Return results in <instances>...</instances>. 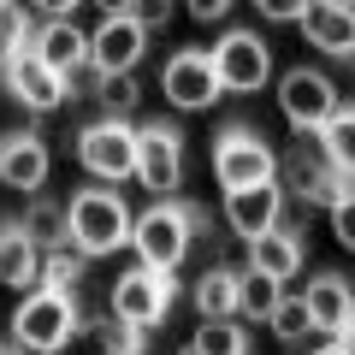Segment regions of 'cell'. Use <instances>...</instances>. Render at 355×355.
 I'll list each match as a JSON object with an SVG mask.
<instances>
[{
    "instance_id": "1",
    "label": "cell",
    "mask_w": 355,
    "mask_h": 355,
    "mask_svg": "<svg viewBox=\"0 0 355 355\" xmlns=\"http://www.w3.org/2000/svg\"><path fill=\"white\" fill-rule=\"evenodd\" d=\"M202 207L190 202H154L137 214V225H130V249H137L142 266H160V272H178L184 266V254L196 249V237H202Z\"/></svg>"
},
{
    "instance_id": "2",
    "label": "cell",
    "mask_w": 355,
    "mask_h": 355,
    "mask_svg": "<svg viewBox=\"0 0 355 355\" xmlns=\"http://www.w3.org/2000/svg\"><path fill=\"white\" fill-rule=\"evenodd\" d=\"M77 331H83L77 291H48V284H36V291L18 296V308H12V338L24 343L30 355H60V349H71Z\"/></svg>"
},
{
    "instance_id": "3",
    "label": "cell",
    "mask_w": 355,
    "mask_h": 355,
    "mask_svg": "<svg viewBox=\"0 0 355 355\" xmlns=\"http://www.w3.org/2000/svg\"><path fill=\"white\" fill-rule=\"evenodd\" d=\"M65 219H71V243H77V249H89L95 261L113 254V249H125L130 225H137L119 190H77L71 207H65Z\"/></svg>"
},
{
    "instance_id": "4",
    "label": "cell",
    "mask_w": 355,
    "mask_h": 355,
    "mask_svg": "<svg viewBox=\"0 0 355 355\" xmlns=\"http://www.w3.org/2000/svg\"><path fill=\"white\" fill-rule=\"evenodd\" d=\"M214 178L219 190H249V184H272L279 178V154L254 125H225L214 137Z\"/></svg>"
},
{
    "instance_id": "5",
    "label": "cell",
    "mask_w": 355,
    "mask_h": 355,
    "mask_svg": "<svg viewBox=\"0 0 355 355\" xmlns=\"http://www.w3.org/2000/svg\"><path fill=\"white\" fill-rule=\"evenodd\" d=\"M77 160H83V172L95 184H125V178H137V125L101 113L77 137Z\"/></svg>"
},
{
    "instance_id": "6",
    "label": "cell",
    "mask_w": 355,
    "mask_h": 355,
    "mask_svg": "<svg viewBox=\"0 0 355 355\" xmlns=\"http://www.w3.org/2000/svg\"><path fill=\"white\" fill-rule=\"evenodd\" d=\"M338 107H343L338 83H331L326 71H314V65H291V71L279 77V113H284V125H291L296 137H320Z\"/></svg>"
},
{
    "instance_id": "7",
    "label": "cell",
    "mask_w": 355,
    "mask_h": 355,
    "mask_svg": "<svg viewBox=\"0 0 355 355\" xmlns=\"http://www.w3.org/2000/svg\"><path fill=\"white\" fill-rule=\"evenodd\" d=\"M172 296H178V279L172 272H160V266H130V272H119L113 291H107V308H113L119 320H130V326H160L166 314H172Z\"/></svg>"
},
{
    "instance_id": "8",
    "label": "cell",
    "mask_w": 355,
    "mask_h": 355,
    "mask_svg": "<svg viewBox=\"0 0 355 355\" xmlns=\"http://www.w3.org/2000/svg\"><path fill=\"white\" fill-rule=\"evenodd\" d=\"M0 83H6V95H12L18 107H30V113H53V107L65 101V89H71V83H65V77L36 53V42L0 53Z\"/></svg>"
},
{
    "instance_id": "9",
    "label": "cell",
    "mask_w": 355,
    "mask_h": 355,
    "mask_svg": "<svg viewBox=\"0 0 355 355\" xmlns=\"http://www.w3.org/2000/svg\"><path fill=\"white\" fill-rule=\"evenodd\" d=\"M160 89H166V101H172L178 113H202V107H214L219 95H225L219 65H214L207 48H178L172 60L160 65Z\"/></svg>"
},
{
    "instance_id": "10",
    "label": "cell",
    "mask_w": 355,
    "mask_h": 355,
    "mask_svg": "<svg viewBox=\"0 0 355 355\" xmlns=\"http://www.w3.org/2000/svg\"><path fill=\"white\" fill-rule=\"evenodd\" d=\"M214 65H219L225 95H254V89H266V77H272V42H266L261 30H225L219 48H214Z\"/></svg>"
},
{
    "instance_id": "11",
    "label": "cell",
    "mask_w": 355,
    "mask_h": 355,
    "mask_svg": "<svg viewBox=\"0 0 355 355\" xmlns=\"http://www.w3.org/2000/svg\"><path fill=\"white\" fill-rule=\"evenodd\" d=\"M137 184L154 196L184 184V130L178 125H166V119L137 125Z\"/></svg>"
},
{
    "instance_id": "12",
    "label": "cell",
    "mask_w": 355,
    "mask_h": 355,
    "mask_svg": "<svg viewBox=\"0 0 355 355\" xmlns=\"http://www.w3.org/2000/svg\"><path fill=\"white\" fill-rule=\"evenodd\" d=\"M279 172H284V190H296L308 207H338L355 190V178H343L326 154H308V137H302V148H291L279 160Z\"/></svg>"
},
{
    "instance_id": "13",
    "label": "cell",
    "mask_w": 355,
    "mask_h": 355,
    "mask_svg": "<svg viewBox=\"0 0 355 355\" xmlns=\"http://www.w3.org/2000/svg\"><path fill=\"white\" fill-rule=\"evenodd\" d=\"M142 48H148V30H142L130 12L101 18V24L89 30V65H95L101 77H113V71H137Z\"/></svg>"
},
{
    "instance_id": "14",
    "label": "cell",
    "mask_w": 355,
    "mask_h": 355,
    "mask_svg": "<svg viewBox=\"0 0 355 355\" xmlns=\"http://www.w3.org/2000/svg\"><path fill=\"white\" fill-rule=\"evenodd\" d=\"M53 172V154L36 130H0V184L6 190H30L36 196Z\"/></svg>"
},
{
    "instance_id": "15",
    "label": "cell",
    "mask_w": 355,
    "mask_h": 355,
    "mask_svg": "<svg viewBox=\"0 0 355 355\" xmlns=\"http://www.w3.org/2000/svg\"><path fill=\"white\" fill-rule=\"evenodd\" d=\"M225 225L237 231L243 243L261 237V231L284 225V184H249V190H225Z\"/></svg>"
},
{
    "instance_id": "16",
    "label": "cell",
    "mask_w": 355,
    "mask_h": 355,
    "mask_svg": "<svg viewBox=\"0 0 355 355\" xmlns=\"http://www.w3.org/2000/svg\"><path fill=\"white\" fill-rule=\"evenodd\" d=\"M42 243L30 237L24 231V219H6V225H0V284H6V291H36L42 284Z\"/></svg>"
},
{
    "instance_id": "17",
    "label": "cell",
    "mask_w": 355,
    "mask_h": 355,
    "mask_svg": "<svg viewBox=\"0 0 355 355\" xmlns=\"http://www.w3.org/2000/svg\"><path fill=\"white\" fill-rule=\"evenodd\" d=\"M302 36H308V48L331 53V60H355V6H326V0H314L302 12Z\"/></svg>"
},
{
    "instance_id": "18",
    "label": "cell",
    "mask_w": 355,
    "mask_h": 355,
    "mask_svg": "<svg viewBox=\"0 0 355 355\" xmlns=\"http://www.w3.org/2000/svg\"><path fill=\"white\" fill-rule=\"evenodd\" d=\"M249 266L266 272V279H279V284H291L296 272H302V231L272 225V231H261V237H249Z\"/></svg>"
},
{
    "instance_id": "19",
    "label": "cell",
    "mask_w": 355,
    "mask_h": 355,
    "mask_svg": "<svg viewBox=\"0 0 355 355\" xmlns=\"http://www.w3.org/2000/svg\"><path fill=\"white\" fill-rule=\"evenodd\" d=\"M36 53L65 77V83H71V77L89 65V36L71 24V18H48V24L36 30Z\"/></svg>"
},
{
    "instance_id": "20",
    "label": "cell",
    "mask_w": 355,
    "mask_h": 355,
    "mask_svg": "<svg viewBox=\"0 0 355 355\" xmlns=\"http://www.w3.org/2000/svg\"><path fill=\"white\" fill-rule=\"evenodd\" d=\"M302 302H308V314H314V326L331 338V331L349 320V308H355V284L343 279V272H314L308 291H302Z\"/></svg>"
},
{
    "instance_id": "21",
    "label": "cell",
    "mask_w": 355,
    "mask_h": 355,
    "mask_svg": "<svg viewBox=\"0 0 355 355\" xmlns=\"http://www.w3.org/2000/svg\"><path fill=\"white\" fill-rule=\"evenodd\" d=\"M190 302H196V314H202V320H225V314H237V272H231V266H207L202 279H196Z\"/></svg>"
},
{
    "instance_id": "22",
    "label": "cell",
    "mask_w": 355,
    "mask_h": 355,
    "mask_svg": "<svg viewBox=\"0 0 355 355\" xmlns=\"http://www.w3.org/2000/svg\"><path fill=\"white\" fill-rule=\"evenodd\" d=\"M284 302V284L266 279V272H254V266H243L237 272V314L249 320H272V308Z\"/></svg>"
},
{
    "instance_id": "23",
    "label": "cell",
    "mask_w": 355,
    "mask_h": 355,
    "mask_svg": "<svg viewBox=\"0 0 355 355\" xmlns=\"http://www.w3.org/2000/svg\"><path fill=\"white\" fill-rule=\"evenodd\" d=\"M320 154H326L343 178H355V107H338V113L326 119V130H320Z\"/></svg>"
},
{
    "instance_id": "24",
    "label": "cell",
    "mask_w": 355,
    "mask_h": 355,
    "mask_svg": "<svg viewBox=\"0 0 355 355\" xmlns=\"http://www.w3.org/2000/svg\"><path fill=\"white\" fill-rule=\"evenodd\" d=\"M89 261H95L89 249L60 243V249L42 254V284H48V291H77V284H83V272H89Z\"/></svg>"
},
{
    "instance_id": "25",
    "label": "cell",
    "mask_w": 355,
    "mask_h": 355,
    "mask_svg": "<svg viewBox=\"0 0 355 355\" xmlns=\"http://www.w3.org/2000/svg\"><path fill=\"white\" fill-rule=\"evenodd\" d=\"M24 231L42 243V249H60V243H71V219H65V207L48 202V196H30V207H24Z\"/></svg>"
},
{
    "instance_id": "26",
    "label": "cell",
    "mask_w": 355,
    "mask_h": 355,
    "mask_svg": "<svg viewBox=\"0 0 355 355\" xmlns=\"http://www.w3.org/2000/svg\"><path fill=\"white\" fill-rule=\"evenodd\" d=\"M190 343H196V355H249V331L237 326V314H225V320H202Z\"/></svg>"
},
{
    "instance_id": "27",
    "label": "cell",
    "mask_w": 355,
    "mask_h": 355,
    "mask_svg": "<svg viewBox=\"0 0 355 355\" xmlns=\"http://www.w3.org/2000/svg\"><path fill=\"white\" fill-rule=\"evenodd\" d=\"M266 326H272V338H279V343H291V349H296V343H308V331H320L302 296H284V302L272 308V320H266Z\"/></svg>"
},
{
    "instance_id": "28",
    "label": "cell",
    "mask_w": 355,
    "mask_h": 355,
    "mask_svg": "<svg viewBox=\"0 0 355 355\" xmlns=\"http://www.w3.org/2000/svg\"><path fill=\"white\" fill-rule=\"evenodd\" d=\"M101 113L107 119H130L137 113V101H142V83H137V71H113V77H101Z\"/></svg>"
},
{
    "instance_id": "29",
    "label": "cell",
    "mask_w": 355,
    "mask_h": 355,
    "mask_svg": "<svg viewBox=\"0 0 355 355\" xmlns=\"http://www.w3.org/2000/svg\"><path fill=\"white\" fill-rule=\"evenodd\" d=\"M95 343H101V355H142V326H130V320H119L107 308L95 320Z\"/></svg>"
},
{
    "instance_id": "30",
    "label": "cell",
    "mask_w": 355,
    "mask_h": 355,
    "mask_svg": "<svg viewBox=\"0 0 355 355\" xmlns=\"http://www.w3.org/2000/svg\"><path fill=\"white\" fill-rule=\"evenodd\" d=\"M24 42H36V30H30V12L18 6V0H6V6H0V53L24 48Z\"/></svg>"
},
{
    "instance_id": "31",
    "label": "cell",
    "mask_w": 355,
    "mask_h": 355,
    "mask_svg": "<svg viewBox=\"0 0 355 355\" xmlns=\"http://www.w3.org/2000/svg\"><path fill=\"white\" fill-rule=\"evenodd\" d=\"M308 6H314V0H254V12H261L266 24H302Z\"/></svg>"
},
{
    "instance_id": "32",
    "label": "cell",
    "mask_w": 355,
    "mask_h": 355,
    "mask_svg": "<svg viewBox=\"0 0 355 355\" xmlns=\"http://www.w3.org/2000/svg\"><path fill=\"white\" fill-rule=\"evenodd\" d=\"M331 237H338L343 249H355V190L343 196L338 207H331Z\"/></svg>"
},
{
    "instance_id": "33",
    "label": "cell",
    "mask_w": 355,
    "mask_h": 355,
    "mask_svg": "<svg viewBox=\"0 0 355 355\" xmlns=\"http://www.w3.org/2000/svg\"><path fill=\"white\" fill-rule=\"evenodd\" d=\"M130 18H137L142 30H160L166 18H172V0H130Z\"/></svg>"
},
{
    "instance_id": "34",
    "label": "cell",
    "mask_w": 355,
    "mask_h": 355,
    "mask_svg": "<svg viewBox=\"0 0 355 355\" xmlns=\"http://www.w3.org/2000/svg\"><path fill=\"white\" fill-rule=\"evenodd\" d=\"M184 12H190L196 24H214V18L231 12V0H184Z\"/></svg>"
},
{
    "instance_id": "35",
    "label": "cell",
    "mask_w": 355,
    "mask_h": 355,
    "mask_svg": "<svg viewBox=\"0 0 355 355\" xmlns=\"http://www.w3.org/2000/svg\"><path fill=\"white\" fill-rule=\"evenodd\" d=\"M30 6H36L42 18H71L77 6H89V0H30Z\"/></svg>"
},
{
    "instance_id": "36",
    "label": "cell",
    "mask_w": 355,
    "mask_h": 355,
    "mask_svg": "<svg viewBox=\"0 0 355 355\" xmlns=\"http://www.w3.org/2000/svg\"><path fill=\"white\" fill-rule=\"evenodd\" d=\"M89 6H95L101 18H119V12H130V0H89Z\"/></svg>"
},
{
    "instance_id": "37",
    "label": "cell",
    "mask_w": 355,
    "mask_h": 355,
    "mask_svg": "<svg viewBox=\"0 0 355 355\" xmlns=\"http://www.w3.org/2000/svg\"><path fill=\"white\" fill-rule=\"evenodd\" d=\"M331 338H338V343H349V349H355V308H349V320H343V326L331 331Z\"/></svg>"
},
{
    "instance_id": "38",
    "label": "cell",
    "mask_w": 355,
    "mask_h": 355,
    "mask_svg": "<svg viewBox=\"0 0 355 355\" xmlns=\"http://www.w3.org/2000/svg\"><path fill=\"white\" fill-rule=\"evenodd\" d=\"M308 355H355V349H349V343H338V338H331V343H320V349H308Z\"/></svg>"
},
{
    "instance_id": "39",
    "label": "cell",
    "mask_w": 355,
    "mask_h": 355,
    "mask_svg": "<svg viewBox=\"0 0 355 355\" xmlns=\"http://www.w3.org/2000/svg\"><path fill=\"white\" fill-rule=\"evenodd\" d=\"M0 355H30V349H24V343L12 338V343H0Z\"/></svg>"
},
{
    "instance_id": "40",
    "label": "cell",
    "mask_w": 355,
    "mask_h": 355,
    "mask_svg": "<svg viewBox=\"0 0 355 355\" xmlns=\"http://www.w3.org/2000/svg\"><path fill=\"white\" fill-rule=\"evenodd\" d=\"M326 6H355V0H326Z\"/></svg>"
},
{
    "instance_id": "41",
    "label": "cell",
    "mask_w": 355,
    "mask_h": 355,
    "mask_svg": "<svg viewBox=\"0 0 355 355\" xmlns=\"http://www.w3.org/2000/svg\"><path fill=\"white\" fill-rule=\"evenodd\" d=\"M178 355H196V343H190V349H178Z\"/></svg>"
},
{
    "instance_id": "42",
    "label": "cell",
    "mask_w": 355,
    "mask_h": 355,
    "mask_svg": "<svg viewBox=\"0 0 355 355\" xmlns=\"http://www.w3.org/2000/svg\"><path fill=\"white\" fill-rule=\"evenodd\" d=\"M0 6H6V0H0Z\"/></svg>"
}]
</instances>
